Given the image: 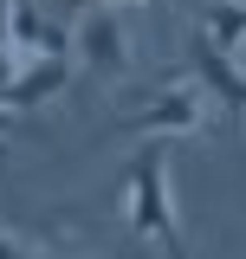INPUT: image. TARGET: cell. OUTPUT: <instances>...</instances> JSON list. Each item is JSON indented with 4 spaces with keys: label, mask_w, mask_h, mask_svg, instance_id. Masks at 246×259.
Listing matches in <instances>:
<instances>
[{
    "label": "cell",
    "mask_w": 246,
    "mask_h": 259,
    "mask_svg": "<svg viewBox=\"0 0 246 259\" xmlns=\"http://www.w3.org/2000/svg\"><path fill=\"white\" fill-rule=\"evenodd\" d=\"M117 214L130 233H143L162 246V259H188V233L169 201V143H136V156L117 182Z\"/></svg>",
    "instance_id": "obj_1"
},
{
    "label": "cell",
    "mask_w": 246,
    "mask_h": 259,
    "mask_svg": "<svg viewBox=\"0 0 246 259\" xmlns=\"http://www.w3.org/2000/svg\"><path fill=\"white\" fill-rule=\"evenodd\" d=\"M201 84L188 78V84H162L149 91V104H136L130 117H123V136H136V143H169V136H188V130L201 123Z\"/></svg>",
    "instance_id": "obj_2"
},
{
    "label": "cell",
    "mask_w": 246,
    "mask_h": 259,
    "mask_svg": "<svg viewBox=\"0 0 246 259\" xmlns=\"http://www.w3.org/2000/svg\"><path fill=\"white\" fill-rule=\"evenodd\" d=\"M78 59H85V71L104 78V84H117L123 71H130V32H123V20L110 7H97L91 20L78 26Z\"/></svg>",
    "instance_id": "obj_3"
},
{
    "label": "cell",
    "mask_w": 246,
    "mask_h": 259,
    "mask_svg": "<svg viewBox=\"0 0 246 259\" xmlns=\"http://www.w3.org/2000/svg\"><path fill=\"white\" fill-rule=\"evenodd\" d=\"M188 78H194V84H201L208 97H220V104H227L233 117H246V71H240L233 59H227L220 46H208L201 32L188 39Z\"/></svg>",
    "instance_id": "obj_4"
},
{
    "label": "cell",
    "mask_w": 246,
    "mask_h": 259,
    "mask_svg": "<svg viewBox=\"0 0 246 259\" xmlns=\"http://www.w3.org/2000/svg\"><path fill=\"white\" fill-rule=\"evenodd\" d=\"M71 84V59H32L20 71V84L0 97V110H32V104H46V97H59Z\"/></svg>",
    "instance_id": "obj_5"
},
{
    "label": "cell",
    "mask_w": 246,
    "mask_h": 259,
    "mask_svg": "<svg viewBox=\"0 0 246 259\" xmlns=\"http://www.w3.org/2000/svg\"><path fill=\"white\" fill-rule=\"evenodd\" d=\"M201 39L208 46H220V52H233V46H246V0H208L201 7Z\"/></svg>",
    "instance_id": "obj_6"
},
{
    "label": "cell",
    "mask_w": 246,
    "mask_h": 259,
    "mask_svg": "<svg viewBox=\"0 0 246 259\" xmlns=\"http://www.w3.org/2000/svg\"><path fill=\"white\" fill-rule=\"evenodd\" d=\"M20 71H26V65L13 59V46H0V97H7L13 84H20Z\"/></svg>",
    "instance_id": "obj_7"
},
{
    "label": "cell",
    "mask_w": 246,
    "mask_h": 259,
    "mask_svg": "<svg viewBox=\"0 0 246 259\" xmlns=\"http://www.w3.org/2000/svg\"><path fill=\"white\" fill-rule=\"evenodd\" d=\"M13 39V0H0V46Z\"/></svg>",
    "instance_id": "obj_8"
},
{
    "label": "cell",
    "mask_w": 246,
    "mask_h": 259,
    "mask_svg": "<svg viewBox=\"0 0 246 259\" xmlns=\"http://www.w3.org/2000/svg\"><path fill=\"white\" fill-rule=\"evenodd\" d=\"M0 259H32V253L20 246V240H7V233H0Z\"/></svg>",
    "instance_id": "obj_9"
},
{
    "label": "cell",
    "mask_w": 246,
    "mask_h": 259,
    "mask_svg": "<svg viewBox=\"0 0 246 259\" xmlns=\"http://www.w3.org/2000/svg\"><path fill=\"white\" fill-rule=\"evenodd\" d=\"M7 143H13V123H7V110H0V162H7Z\"/></svg>",
    "instance_id": "obj_10"
}]
</instances>
